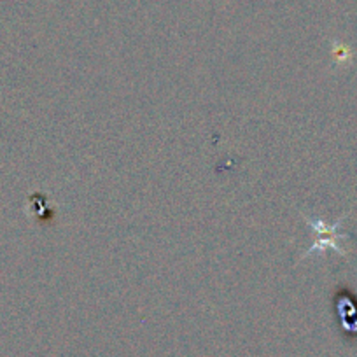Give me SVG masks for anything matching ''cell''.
I'll list each match as a JSON object with an SVG mask.
<instances>
[{
  "instance_id": "cell-1",
  "label": "cell",
  "mask_w": 357,
  "mask_h": 357,
  "mask_svg": "<svg viewBox=\"0 0 357 357\" xmlns=\"http://www.w3.org/2000/svg\"><path fill=\"white\" fill-rule=\"evenodd\" d=\"M303 218H305V221H307V225L310 226V228L314 229V233H315L314 245H312L310 249H308L307 252L303 254V257L312 256L314 252H322L326 247H331L333 250L340 252L342 256H347L345 250H343L342 247L338 245V242H336L338 238H347V235H342V233H338V228L342 226L345 215H343L342 219H338V221H336L335 225H331V226L326 225V222L321 221V219H312V218H308V215H303Z\"/></svg>"
}]
</instances>
